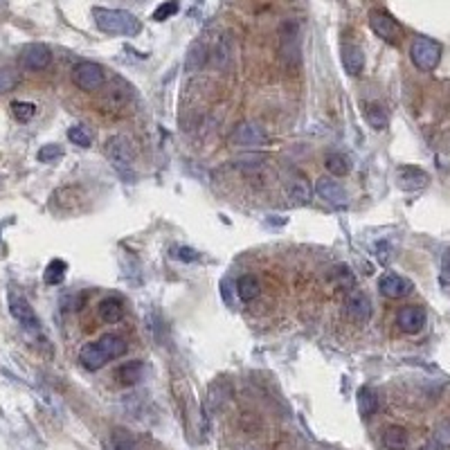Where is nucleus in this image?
Returning <instances> with one entry per match:
<instances>
[{
	"label": "nucleus",
	"mask_w": 450,
	"mask_h": 450,
	"mask_svg": "<svg viewBox=\"0 0 450 450\" xmlns=\"http://www.w3.org/2000/svg\"><path fill=\"white\" fill-rule=\"evenodd\" d=\"M93 19H95V25L100 27L104 34H111V36H137L142 32L140 19L124 10L95 7Z\"/></svg>",
	"instance_id": "nucleus-1"
},
{
	"label": "nucleus",
	"mask_w": 450,
	"mask_h": 450,
	"mask_svg": "<svg viewBox=\"0 0 450 450\" xmlns=\"http://www.w3.org/2000/svg\"><path fill=\"white\" fill-rule=\"evenodd\" d=\"M441 43L428 36H416L410 45V59L421 72H432L441 61Z\"/></svg>",
	"instance_id": "nucleus-2"
},
{
	"label": "nucleus",
	"mask_w": 450,
	"mask_h": 450,
	"mask_svg": "<svg viewBox=\"0 0 450 450\" xmlns=\"http://www.w3.org/2000/svg\"><path fill=\"white\" fill-rule=\"evenodd\" d=\"M106 158L122 178H131L133 171V146L124 135H113L106 142Z\"/></svg>",
	"instance_id": "nucleus-3"
},
{
	"label": "nucleus",
	"mask_w": 450,
	"mask_h": 450,
	"mask_svg": "<svg viewBox=\"0 0 450 450\" xmlns=\"http://www.w3.org/2000/svg\"><path fill=\"white\" fill-rule=\"evenodd\" d=\"M72 81H75V86L86 90V93H97L104 81H106V75H104V68L100 63L95 61H79L75 68H72Z\"/></svg>",
	"instance_id": "nucleus-4"
},
{
	"label": "nucleus",
	"mask_w": 450,
	"mask_h": 450,
	"mask_svg": "<svg viewBox=\"0 0 450 450\" xmlns=\"http://www.w3.org/2000/svg\"><path fill=\"white\" fill-rule=\"evenodd\" d=\"M230 142L234 146H266L268 144V135L261 124L257 122H239V124L234 126L232 135H230Z\"/></svg>",
	"instance_id": "nucleus-5"
},
{
	"label": "nucleus",
	"mask_w": 450,
	"mask_h": 450,
	"mask_svg": "<svg viewBox=\"0 0 450 450\" xmlns=\"http://www.w3.org/2000/svg\"><path fill=\"white\" fill-rule=\"evenodd\" d=\"M370 27L379 38L387 41V43H398L401 38V25L392 19L387 12L383 10H372L370 12Z\"/></svg>",
	"instance_id": "nucleus-6"
},
{
	"label": "nucleus",
	"mask_w": 450,
	"mask_h": 450,
	"mask_svg": "<svg viewBox=\"0 0 450 450\" xmlns=\"http://www.w3.org/2000/svg\"><path fill=\"white\" fill-rule=\"evenodd\" d=\"M52 61V52L50 47L43 43H30L23 47L21 52V63L25 65L27 70H45Z\"/></svg>",
	"instance_id": "nucleus-7"
},
{
	"label": "nucleus",
	"mask_w": 450,
	"mask_h": 450,
	"mask_svg": "<svg viewBox=\"0 0 450 450\" xmlns=\"http://www.w3.org/2000/svg\"><path fill=\"white\" fill-rule=\"evenodd\" d=\"M414 289V284L407 280V277L403 275H396V273H387V275H383L381 277V282H379V291L383 293L385 297L390 300H396V297H405V295H410Z\"/></svg>",
	"instance_id": "nucleus-8"
},
{
	"label": "nucleus",
	"mask_w": 450,
	"mask_h": 450,
	"mask_svg": "<svg viewBox=\"0 0 450 450\" xmlns=\"http://www.w3.org/2000/svg\"><path fill=\"white\" fill-rule=\"evenodd\" d=\"M315 192L322 201L331 203V205H347V201H349L345 187H342L335 178H329V176H322L320 180H317Z\"/></svg>",
	"instance_id": "nucleus-9"
},
{
	"label": "nucleus",
	"mask_w": 450,
	"mask_h": 450,
	"mask_svg": "<svg viewBox=\"0 0 450 450\" xmlns=\"http://www.w3.org/2000/svg\"><path fill=\"white\" fill-rule=\"evenodd\" d=\"M10 311H12V315L16 317V320H19L23 326H25L27 331H38V329H41L34 308L30 306V302H27L25 297L12 295V297H10Z\"/></svg>",
	"instance_id": "nucleus-10"
},
{
	"label": "nucleus",
	"mask_w": 450,
	"mask_h": 450,
	"mask_svg": "<svg viewBox=\"0 0 450 450\" xmlns=\"http://www.w3.org/2000/svg\"><path fill=\"white\" fill-rule=\"evenodd\" d=\"M347 315L356 322H367L372 317V300L365 295L363 291H351L347 297Z\"/></svg>",
	"instance_id": "nucleus-11"
},
{
	"label": "nucleus",
	"mask_w": 450,
	"mask_h": 450,
	"mask_svg": "<svg viewBox=\"0 0 450 450\" xmlns=\"http://www.w3.org/2000/svg\"><path fill=\"white\" fill-rule=\"evenodd\" d=\"M396 183H398L401 190H405V192H414V190H423V187L430 183V176L425 174L423 169H419V167L405 165V167H401V169H398V174H396Z\"/></svg>",
	"instance_id": "nucleus-12"
},
{
	"label": "nucleus",
	"mask_w": 450,
	"mask_h": 450,
	"mask_svg": "<svg viewBox=\"0 0 450 450\" xmlns=\"http://www.w3.org/2000/svg\"><path fill=\"white\" fill-rule=\"evenodd\" d=\"M396 324L405 333H419L425 326V311L421 306H403V308H398Z\"/></svg>",
	"instance_id": "nucleus-13"
},
{
	"label": "nucleus",
	"mask_w": 450,
	"mask_h": 450,
	"mask_svg": "<svg viewBox=\"0 0 450 450\" xmlns=\"http://www.w3.org/2000/svg\"><path fill=\"white\" fill-rule=\"evenodd\" d=\"M109 356L104 354V349L97 345V342H88V345L81 347L79 351V363L86 367V370L95 372V370H102V367L109 363Z\"/></svg>",
	"instance_id": "nucleus-14"
},
{
	"label": "nucleus",
	"mask_w": 450,
	"mask_h": 450,
	"mask_svg": "<svg viewBox=\"0 0 450 450\" xmlns=\"http://www.w3.org/2000/svg\"><path fill=\"white\" fill-rule=\"evenodd\" d=\"M342 65L349 77H360L365 70V52L358 45H345L342 47Z\"/></svg>",
	"instance_id": "nucleus-15"
},
{
	"label": "nucleus",
	"mask_w": 450,
	"mask_h": 450,
	"mask_svg": "<svg viewBox=\"0 0 450 450\" xmlns=\"http://www.w3.org/2000/svg\"><path fill=\"white\" fill-rule=\"evenodd\" d=\"M97 313H100V317L104 322H109V324H117L122 317H124V302H122L120 297H104L100 302V306H97Z\"/></svg>",
	"instance_id": "nucleus-16"
},
{
	"label": "nucleus",
	"mask_w": 450,
	"mask_h": 450,
	"mask_svg": "<svg viewBox=\"0 0 450 450\" xmlns=\"http://www.w3.org/2000/svg\"><path fill=\"white\" fill-rule=\"evenodd\" d=\"M289 196L293 199V203H297V205H306V203L311 201V196H313L311 180L304 174H295L289 185Z\"/></svg>",
	"instance_id": "nucleus-17"
},
{
	"label": "nucleus",
	"mask_w": 450,
	"mask_h": 450,
	"mask_svg": "<svg viewBox=\"0 0 450 450\" xmlns=\"http://www.w3.org/2000/svg\"><path fill=\"white\" fill-rule=\"evenodd\" d=\"M144 376V365L140 360H128V363L120 365L115 370V379L122 383V385H135L140 383Z\"/></svg>",
	"instance_id": "nucleus-18"
},
{
	"label": "nucleus",
	"mask_w": 450,
	"mask_h": 450,
	"mask_svg": "<svg viewBox=\"0 0 450 450\" xmlns=\"http://www.w3.org/2000/svg\"><path fill=\"white\" fill-rule=\"evenodd\" d=\"M97 345L104 349V354L109 356L111 360L126 354V340L117 333H104L102 338L97 340Z\"/></svg>",
	"instance_id": "nucleus-19"
},
{
	"label": "nucleus",
	"mask_w": 450,
	"mask_h": 450,
	"mask_svg": "<svg viewBox=\"0 0 450 450\" xmlns=\"http://www.w3.org/2000/svg\"><path fill=\"white\" fill-rule=\"evenodd\" d=\"M383 446L387 450H403L407 446V432L401 425H387L383 430Z\"/></svg>",
	"instance_id": "nucleus-20"
},
{
	"label": "nucleus",
	"mask_w": 450,
	"mask_h": 450,
	"mask_svg": "<svg viewBox=\"0 0 450 450\" xmlns=\"http://www.w3.org/2000/svg\"><path fill=\"white\" fill-rule=\"evenodd\" d=\"M324 167L331 176L342 178L351 171V160L342 153H329V155H326V160H324Z\"/></svg>",
	"instance_id": "nucleus-21"
},
{
	"label": "nucleus",
	"mask_w": 450,
	"mask_h": 450,
	"mask_svg": "<svg viewBox=\"0 0 450 450\" xmlns=\"http://www.w3.org/2000/svg\"><path fill=\"white\" fill-rule=\"evenodd\" d=\"M259 282H257V277H252V275H243L239 282H236V297H239L241 302H252V300H257L259 295Z\"/></svg>",
	"instance_id": "nucleus-22"
},
{
	"label": "nucleus",
	"mask_w": 450,
	"mask_h": 450,
	"mask_svg": "<svg viewBox=\"0 0 450 450\" xmlns=\"http://www.w3.org/2000/svg\"><path fill=\"white\" fill-rule=\"evenodd\" d=\"M356 401H358V410L363 416H372L379 410V396H376V392L372 387H360Z\"/></svg>",
	"instance_id": "nucleus-23"
},
{
	"label": "nucleus",
	"mask_w": 450,
	"mask_h": 450,
	"mask_svg": "<svg viewBox=\"0 0 450 450\" xmlns=\"http://www.w3.org/2000/svg\"><path fill=\"white\" fill-rule=\"evenodd\" d=\"M65 273H68V264L61 261V259H54V261L47 264L43 280H45V284H50V286H59L65 280Z\"/></svg>",
	"instance_id": "nucleus-24"
},
{
	"label": "nucleus",
	"mask_w": 450,
	"mask_h": 450,
	"mask_svg": "<svg viewBox=\"0 0 450 450\" xmlns=\"http://www.w3.org/2000/svg\"><path fill=\"white\" fill-rule=\"evenodd\" d=\"M365 120L370 122V126L379 128V131L387 126V113L381 104H367L365 106Z\"/></svg>",
	"instance_id": "nucleus-25"
},
{
	"label": "nucleus",
	"mask_w": 450,
	"mask_h": 450,
	"mask_svg": "<svg viewBox=\"0 0 450 450\" xmlns=\"http://www.w3.org/2000/svg\"><path fill=\"white\" fill-rule=\"evenodd\" d=\"M111 441H113V448H115V450H137L133 435H131V432L124 430V428H115V430H113Z\"/></svg>",
	"instance_id": "nucleus-26"
},
{
	"label": "nucleus",
	"mask_w": 450,
	"mask_h": 450,
	"mask_svg": "<svg viewBox=\"0 0 450 450\" xmlns=\"http://www.w3.org/2000/svg\"><path fill=\"white\" fill-rule=\"evenodd\" d=\"M230 61H232V43L230 38H221L214 52V65L216 68H227Z\"/></svg>",
	"instance_id": "nucleus-27"
},
{
	"label": "nucleus",
	"mask_w": 450,
	"mask_h": 450,
	"mask_svg": "<svg viewBox=\"0 0 450 450\" xmlns=\"http://www.w3.org/2000/svg\"><path fill=\"white\" fill-rule=\"evenodd\" d=\"M205 45L203 43H194L190 47V54H187V70H196V68H201L203 63H205Z\"/></svg>",
	"instance_id": "nucleus-28"
},
{
	"label": "nucleus",
	"mask_w": 450,
	"mask_h": 450,
	"mask_svg": "<svg viewBox=\"0 0 450 450\" xmlns=\"http://www.w3.org/2000/svg\"><path fill=\"white\" fill-rule=\"evenodd\" d=\"M12 113L19 122H30L36 115V106L30 102H14L12 104Z\"/></svg>",
	"instance_id": "nucleus-29"
},
{
	"label": "nucleus",
	"mask_w": 450,
	"mask_h": 450,
	"mask_svg": "<svg viewBox=\"0 0 450 450\" xmlns=\"http://www.w3.org/2000/svg\"><path fill=\"white\" fill-rule=\"evenodd\" d=\"M68 140L72 142V144H77V146H90L93 144V137H90V133L84 128V126H72L70 131H68Z\"/></svg>",
	"instance_id": "nucleus-30"
},
{
	"label": "nucleus",
	"mask_w": 450,
	"mask_h": 450,
	"mask_svg": "<svg viewBox=\"0 0 450 450\" xmlns=\"http://www.w3.org/2000/svg\"><path fill=\"white\" fill-rule=\"evenodd\" d=\"M16 86H19V75L12 70H0V95L10 93Z\"/></svg>",
	"instance_id": "nucleus-31"
},
{
	"label": "nucleus",
	"mask_w": 450,
	"mask_h": 450,
	"mask_svg": "<svg viewBox=\"0 0 450 450\" xmlns=\"http://www.w3.org/2000/svg\"><path fill=\"white\" fill-rule=\"evenodd\" d=\"M174 14H178V3L176 0H167V3H162L158 10L153 12V21H167Z\"/></svg>",
	"instance_id": "nucleus-32"
},
{
	"label": "nucleus",
	"mask_w": 450,
	"mask_h": 450,
	"mask_svg": "<svg viewBox=\"0 0 450 450\" xmlns=\"http://www.w3.org/2000/svg\"><path fill=\"white\" fill-rule=\"evenodd\" d=\"M61 146L59 144H45L43 149L38 151V160L41 162H52V160H56V158H61Z\"/></svg>",
	"instance_id": "nucleus-33"
},
{
	"label": "nucleus",
	"mask_w": 450,
	"mask_h": 450,
	"mask_svg": "<svg viewBox=\"0 0 450 450\" xmlns=\"http://www.w3.org/2000/svg\"><path fill=\"white\" fill-rule=\"evenodd\" d=\"M338 280H340V289H354V275H351V270L340 266L338 268Z\"/></svg>",
	"instance_id": "nucleus-34"
},
{
	"label": "nucleus",
	"mask_w": 450,
	"mask_h": 450,
	"mask_svg": "<svg viewBox=\"0 0 450 450\" xmlns=\"http://www.w3.org/2000/svg\"><path fill=\"white\" fill-rule=\"evenodd\" d=\"M441 284L450 286V248L441 257Z\"/></svg>",
	"instance_id": "nucleus-35"
},
{
	"label": "nucleus",
	"mask_w": 450,
	"mask_h": 450,
	"mask_svg": "<svg viewBox=\"0 0 450 450\" xmlns=\"http://www.w3.org/2000/svg\"><path fill=\"white\" fill-rule=\"evenodd\" d=\"M176 255H178V259H180V261H192V259L196 257V252H192V250H185V248H180V250H176Z\"/></svg>",
	"instance_id": "nucleus-36"
},
{
	"label": "nucleus",
	"mask_w": 450,
	"mask_h": 450,
	"mask_svg": "<svg viewBox=\"0 0 450 450\" xmlns=\"http://www.w3.org/2000/svg\"><path fill=\"white\" fill-rule=\"evenodd\" d=\"M421 450H444V448H441L439 441H430V444H425Z\"/></svg>",
	"instance_id": "nucleus-37"
}]
</instances>
